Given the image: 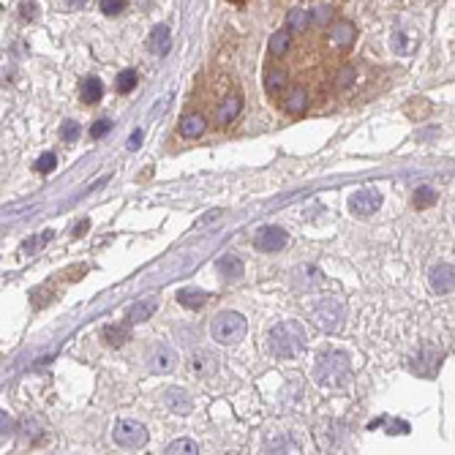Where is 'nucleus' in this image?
Listing matches in <instances>:
<instances>
[{"label":"nucleus","instance_id":"29","mask_svg":"<svg viewBox=\"0 0 455 455\" xmlns=\"http://www.w3.org/2000/svg\"><path fill=\"white\" fill-rule=\"evenodd\" d=\"M55 167H57V158H55V153H41V156H38V161H35V172H41V175H50V172H55Z\"/></svg>","mask_w":455,"mask_h":455},{"label":"nucleus","instance_id":"21","mask_svg":"<svg viewBox=\"0 0 455 455\" xmlns=\"http://www.w3.org/2000/svg\"><path fill=\"white\" fill-rule=\"evenodd\" d=\"M289 85V77L283 74L281 69H270L267 74H264V90L270 93V96H276V93H281V90Z\"/></svg>","mask_w":455,"mask_h":455},{"label":"nucleus","instance_id":"15","mask_svg":"<svg viewBox=\"0 0 455 455\" xmlns=\"http://www.w3.org/2000/svg\"><path fill=\"white\" fill-rule=\"evenodd\" d=\"M101 338H104L109 347H123L128 338H131V322H120V325H106L101 330Z\"/></svg>","mask_w":455,"mask_h":455},{"label":"nucleus","instance_id":"31","mask_svg":"<svg viewBox=\"0 0 455 455\" xmlns=\"http://www.w3.org/2000/svg\"><path fill=\"white\" fill-rule=\"evenodd\" d=\"M101 11L106 17H115V14L125 11V0H101Z\"/></svg>","mask_w":455,"mask_h":455},{"label":"nucleus","instance_id":"1","mask_svg":"<svg viewBox=\"0 0 455 455\" xmlns=\"http://www.w3.org/2000/svg\"><path fill=\"white\" fill-rule=\"evenodd\" d=\"M349 371H352V360L347 352L327 349L316 357L314 379L316 385L322 387H341L349 379Z\"/></svg>","mask_w":455,"mask_h":455},{"label":"nucleus","instance_id":"4","mask_svg":"<svg viewBox=\"0 0 455 455\" xmlns=\"http://www.w3.org/2000/svg\"><path fill=\"white\" fill-rule=\"evenodd\" d=\"M311 322L325 333H335L344 325V303L338 298H322L311 305Z\"/></svg>","mask_w":455,"mask_h":455},{"label":"nucleus","instance_id":"16","mask_svg":"<svg viewBox=\"0 0 455 455\" xmlns=\"http://www.w3.org/2000/svg\"><path fill=\"white\" fill-rule=\"evenodd\" d=\"M354 35H357V30H354V25H352V22H335L333 30H330V41H333L335 47L347 50V47L354 44Z\"/></svg>","mask_w":455,"mask_h":455},{"label":"nucleus","instance_id":"35","mask_svg":"<svg viewBox=\"0 0 455 455\" xmlns=\"http://www.w3.org/2000/svg\"><path fill=\"white\" fill-rule=\"evenodd\" d=\"M85 229H88V221H82V224H79V227H77V232H74V235H82V232H85Z\"/></svg>","mask_w":455,"mask_h":455},{"label":"nucleus","instance_id":"6","mask_svg":"<svg viewBox=\"0 0 455 455\" xmlns=\"http://www.w3.org/2000/svg\"><path fill=\"white\" fill-rule=\"evenodd\" d=\"M420 41L422 35L417 28L401 25V28H395L393 35H390V50L398 55V57H412V55L420 50Z\"/></svg>","mask_w":455,"mask_h":455},{"label":"nucleus","instance_id":"10","mask_svg":"<svg viewBox=\"0 0 455 455\" xmlns=\"http://www.w3.org/2000/svg\"><path fill=\"white\" fill-rule=\"evenodd\" d=\"M147 363H150V371H153V373H169V371H175L177 357L169 347H156V349L150 352Z\"/></svg>","mask_w":455,"mask_h":455},{"label":"nucleus","instance_id":"13","mask_svg":"<svg viewBox=\"0 0 455 455\" xmlns=\"http://www.w3.org/2000/svg\"><path fill=\"white\" fill-rule=\"evenodd\" d=\"M158 308V298H145V300H137L131 308H128V322L131 325H140V322H147L150 316L156 314Z\"/></svg>","mask_w":455,"mask_h":455},{"label":"nucleus","instance_id":"34","mask_svg":"<svg viewBox=\"0 0 455 455\" xmlns=\"http://www.w3.org/2000/svg\"><path fill=\"white\" fill-rule=\"evenodd\" d=\"M140 145H142V131H134V134L128 137V145H125V147H128V150H137Z\"/></svg>","mask_w":455,"mask_h":455},{"label":"nucleus","instance_id":"32","mask_svg":"<svg viewBox=\"0 0 455 455\" xmlns=\"http://www.w3.org/2000/svg\"><path fill=\"white\" fill-rule=\"evenodd\" d=\"M352 82H354V69L352 66L338 71V88H349Z\"/></svg>","mask_w":455,"mask_h":455},{"label":"nucleus","instance_id":"3","mask_svg":"<svg viewBox=\"0 0 455 455\" xmlns=\"http://www.w3.org/2000/svg\"><path fill=\"white\" fill-rule=\"evenodd\" d=\"M248 333V322H245L243 314H237V311H221V314L213 316L210 322V335L215 344H221V347H235V344H240Z\"/></svg>","mask_w":455,"mask_h":455},{"label":"nucleus","instance_id":"27","mask_svg":"<svg viewBox=\"0 0 455 455\" xmlns=\"http://www.w3.org/2000/svg\"><path fill=\"white\" fill-rule=\"evenodd\" d=\"M434 202H437V191H434V189L422 186V189H417V191H415V208H417V210H425V208H431Z\"/></svg>","mask_w":455,"mask_h":455},{"label":"nucleus","instance_id":"14","mask_svg":"<svg viewBox=\"0 0 455 455\" xmlns=\"http://www.w3.org/2000/svg\"><path fill=\"white\" fill-rule=\"evenodd\" d=\"M79 99H82L85 104H99V101L104 99V82H101L99 77L82 79V85H79Z\"/></svg>","mask_w":455,"mask_h":455},{"label":"nucleus","instance_id":"7","mask_svg":"<svg viewBox=\"0 0 455 455\" xmlns=\"http://www.w3.org/2000/svg\"><path fill=\"white\" fill-rule=\"evenodd\" d=\"M379 205H382V193L376 191V189H360V191H354L349 196V213L357 215V218L373 215V213L379 210Z\"/></svg>","mask_w":455,"mask_h":455},{"label":"nucleus","instance_id":"2","mask_svg":"<svg viewBox=\"0 0 455 455\" xmlns=\"http://www.w3.org/2000/svg\"><path fill=\"white\" fill-rule=\"evenodd\" d=\"M305 330L300 327L298 322H279L270 335H267V344L276 357H283V360H292L298 357L300 352L305 349Z\"/></svg>","mask_w":455,"mask_h":455},{"label":"nucleus","instance_id":"23","mask_svg":"<svg viewBox=\"0 0 455 455\" xmlns=\"http://www.w3.org/2000/svg\"><path fill=\"white\" fill-rule=\"evenodd\" d=\"M218 270H221L227 279H237V276H243V262H240V257L227 254V257L218 259Z\"/></svg>","mask_w":455,"mask_h":455},{"label":"nucleus","instance_id":"11","mask_svg":"<svg viewBox=\"0 0 455 455\" xmlns=\"http://www.w3.org/2000/svg\"><path fill=\"white\" fill-rule=\"evenodd\" d=\"M147 47H150V52L158 55V57H164V55L172 50V35H169V28L167 25H156L153 28V33L147 38Z\"/></svg>","mask_w":455,"mask_h":455},{"label":"nucleus","instance_id":"17","mask_svg":"<svg viewBox=\"0 0 455 455\" xmlns=\"http://www.w3.org/2000/svg\"><path fill=\"white\" fill-rule=\"evenodd\" d=\"M180 134L186 137V140H193V137H202L205 134V118L202 115H186L183 120H180Z\"/></svg>","mask_w":455,"mask_h":455},{"label":"nucleus","instance_id":"25","mask_svg":"<svg viewBox=\"0 0 455 455\" xmlns=\"http://www.w3.org/2000/svg\"><path fill=\"white\" fill-rule=\"evenodd\" d=\"M308 28V14L303 11V9H292L289 14H286V30L289 33H303Z\"/></svg>","mask_w":455,"mask_h":455},{"label":"nucleus","instance_id":"19","mask_svg":"<svg viewBox=\"0 0 455 455\" xmlns=\"http://www.w3.org/2000/svg\"><path fill=\"white\" fill-rule=\"evenodd\" d=\"M240 106H243V101H240L237 96H229L227 101L218 106V112H215V120L221 123V125H224V123H232L235 118H237V115H240Z\"/></svg>","mask_w":455,"mask_h":455},{"label":"nucleus","instance_id":"28","mask_svg":"<svg viewBox=\"0 0 455 455\" xmlns=\"http://www.w3.org/2000/svg\"><path fill=\"white\" fill-rule=\"evenodd\" d=\"M79 134H82V128H79V123L77 120H66L60 125V140L63 142H77L79 140Z\"/></svg>","mask_w":455,"mask_h":455},{"label":"nucleus","instance_id":"9","mask_svg":"<svg viewBox=\"0 0 455 455\" xmlns=\"http://www.w3.org/2000/svg\"><path fill=\"white\" fill-rule=\"evenodd\" d=\"M428 281H431V289H434V292L447 295V292H453L455 289V270L447 262H439L431 267Z\"/></svg>","mask_w":455,"mask_h":455},{"label":"nucleus","instance_id":"36","mask_svg":"<svg viewBox=\"0 0 455 455\" xmlns=\"http://www.w3.org/2000/svg\"><path fill=\"white\" fill-rule=\"evenodd\" d=\"M66 3H69V6H85L88 0H66Z\"/></svg>","mask_w":455,"mask_h":455},{"label":"nucleus","instance_id":"5","mask_svg":"<svg viewBox=\"0 0 455 455\" xmlns=\"http://www.w3.org/2000/svg\"><path fill=\"white\" fill-rule=\"evenodd\" d=\"M112 439L123 450H140L147 444V428L137 420H118L112 428Z\"/></svg>","mask_w":455,"mask_h":455},{"label":"nucleus","instance_id":"20","mask_svg":"<svg viewBox=\"0 0 455 455\" xmlns=\"http://www.w3.org/2000/svg\"><path fill=\"white\" fill-rule=\"evenodd\" d=\"M305 106H308V93H305V88L289 90L283 109H286V112H292V115H300V112H305Z\"/></svg>","mask_w":455,"mask_h":455},{"label":"nucleus","instance_id":"8","mask_svg":"<svg viewBox=\"0 0 455 455\" xmlns=\"http://www.w3.org/2000/svg\"><path fill=\"white\" fill-rule=\"evenodd\" d=\"M286 243H289V235L281 227H262L257 232V237H254V245H257L259 251H267V254L286 248Z\"/></svg>","mask_w":455,"mask_h":455},{"label":"nucleus","instance_id":"12","mask_svg":"<svg viewBox=\"0 0 455 455\" xmlns=\"http://www.w3.org/2000/svg\"><path fill=\"white\" fill-rule=\"evenodd\" d=\"M164 403L175 412V415H189L193 409V401L189 398V393L186 390H180V387H169L167 390V395H164Z\"/></svg>","mask_w":455,"mask_h":455},{"label":"nucleus","instance_id":"30","mask_svg":"<svg viewBox=\"0 0 455 455\" xmlns=\"http://www.w3.org/2000/svg\"><path fill=\"white\" fill-rule=\"evenodd\" d=\"M109 131H112V120H106V118H101V120H96L90 125V137H93V140H101Z\"/></svg>","mask_w":455,"mask_h":455},{"label":"nucleus","instance_id":"33","mask_svg":"<svg viewBox=\"0 0 455 455\" xmlns=\"http://www.w3.org/2000/svg\"><path fill=\"white\" fill-rule=\"evenodd\" d=\"M22 19H35V11H38V6L35 3H22Z\"/></svg>","mask_w":455,"mask_h":455},{"label":"nucleus","instance_id":"18","mask_svg":"<svg viewBox=\"0 0 455 455\" xmlns=\"http://www.w3.org/2000/svg\"><path fill=\"white\" fill-rule=\"evenodd\" d=\"M208 292H202V289H193V286H189V289H180L177 292V303L180 305H186V308H202L205 303H208Z\"/></svg>","mask_w":455,"mask_h":455},{"label":"nucleus","instance_id":"22","mask_svg":"<svg viewBox=\"0 0 455 455\" xmlns=\"http://www.w3.org/2000/svg\"><path fill=\"white\" fill-rule=\"evenodd\" d=\"M289 44H292V33L289 30H281L270 38V44H267V52L273 55V57H281V55L289 52Z\"/></svg>","mask_w":455,"mask_h":455},{"label":"nucleus","instance_id":"26","mask_svg":"<svg viewBox=\"0 0 455 455\" xmlns=\"http://www.w3.org/2000/svg\"><path fill=\"white\" fill-rule=\"evenodd\" d=\"M164 453L167 455H196L199 453V444H196L193 439H175Z\"/></svg>","mask_w":455,"mask_h":455},{"label":"nucleus","instance_id":"24","mask_svg":"<svg viewBox=\"0 0 455 455\" xmlns=\"http://www.w3.org/2000/svg\"><path fill=\"white\" fill-rule=\"evenodd\" d=\"M137 82H140V74L134 69H123L120 74H118V82H115V88H118V93H123V96H128L131 90L137 88Z\"/></svg>","mask_w":455,"mask_h":455}]
</instances>
